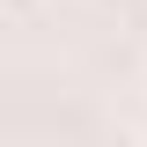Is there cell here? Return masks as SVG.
I'll return each instance as SVG.
<instances>
[]
</instances>
